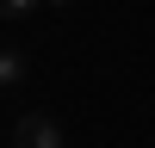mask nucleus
Returning <instances> with one entry per match:
<instances>
[{
	"label": "nucleus",
	"instance_id": "f257e3e1",
	"mask_svg": "<svg viewBox=\"0 0 155 148\" xmlns=\"http://www.w3.org/2000/svg\"><path fill=\"white\" fill-rule=\"evenodd\" d=\"M12 148H68V142H62V123L50 111H25L12 123Z\"/></svg>",
	"mask_w": 155,
	"mask_h": 148
},
{
	"label": "nucleus",
	"instance_id": "f03ea898",
	"mask_svg": "<svg viewBox=\"0 0 155 148\" xmlns=\"http://www.w3.org/2000/svg\"><path fill=\"white\" fill-rule=\"evenodd\" d=\"M25 80V56L19 49H0V86H19Z\"/></svg>",
	"mask_w": 155,
	"mask_h": 148
},
{
	"label": "nucleus",
	"instance_id": "7ed1b4c3",
	"mask_svg": "<svg viewBox=\"0 0 155 148\" xmlns=\"http://www.w3.org/2000/svg\"><path fill=\"white\" fill-rule=\"evenodd\" d=\"M31 6H37V0H0V19H25Z\"/></svg>",
	"mask_w": 155,
	"mask_h": 148
},
{
	"label": "nucleus",
	"instance_id": "20e7f679",
	"mask_svg": "<svg viewBox=\"0 0 155 148\" xmlns=\"http://www.w3.org/2000/svg\"><path fill=\"white\" fill-rule=\"evenodd\" d=\"M50 6H74V0H50Z\"/></svg>",
	"mask_w": 155,
	"mask_h": 148
}]
</instances>
